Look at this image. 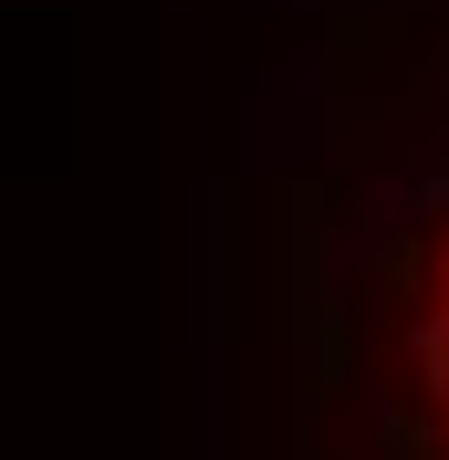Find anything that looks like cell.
Returning a JSON list of instances; mask_svg holds the SVG:
<instances>
[{
    "label": "cell",
    "mask_w": 449,
    "mask_h": 460,
    "mask_svg": "<svg viewBox=\"0 0 449 460\" xmlns=\"http://www.w3.org/2000/svg\"><path fill=\"white\" fill-rule=\"evenodd\" d=\"M376 439L387 460H449V209L408 220L376 272Z\"/></svg>",
    "instance_id": "cell-1"
}]
</instances>
